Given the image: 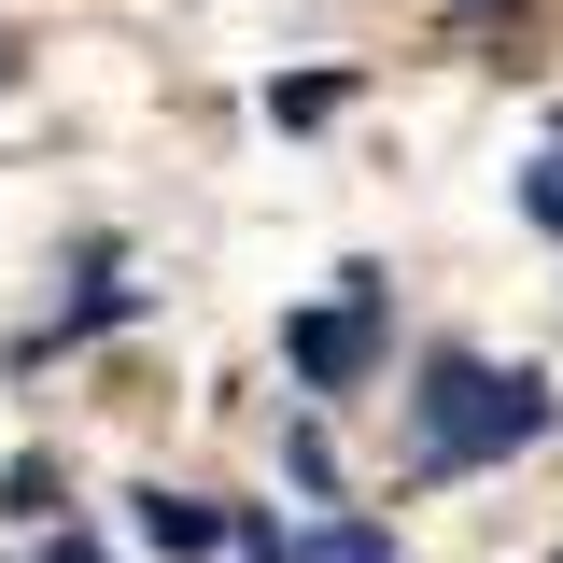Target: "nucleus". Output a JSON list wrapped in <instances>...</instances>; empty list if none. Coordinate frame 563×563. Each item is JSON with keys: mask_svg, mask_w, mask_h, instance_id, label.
I'll list each match as a JSON object with an SVG mask.
<instances>
[{"mask_svg": "<svg viewBox=\"0 0 563 563\" xmlns=\"http://www.w3.org/2000/svg\"><path fill=\"white\" fill-rule=\"evenodd\" d=\"M550 437V380L536 366H493V352H422V395H409V465L422 479H465V465H507Z\"/></svg>", "mask_w": 563, "mask_h": 563, "instance_id": "f257e3e1", "label": "nucleus"}, {"mask_svg": "<svg viewBox=\"0 0 563 563\" xmlns=\"http://www.w3.org/2000/svg\"><path fill=\"white\" fill-rule=\"evenodd\" d=\"M282 366H296L310 395H352V380L380 366V282L339 268V296H324V310H296V324H282Z\"/></svg>", "mask_w": 563, "mask_h": 563, "instance_id": "f03ea898", "label": "nucleus"}, {"mask_svg": "<svg viewBox=\"0 0 563 563\" xmlns=\"http://www.w3.org/2000/svg\"><path fill=\"white\" fill-rule=\"evenodd\" d=\"M240 563H409L380 521H310V536H282V521H240Z\"/></svg>", "mask_w": 563, "mask_h": 563, "instance_id": "7ed1b4c3", "label": "nucleus"}, {"mask_svg": "<svg viewBox=\"0 0 563 563\" xmlns=\"http://www.w3.org/2000/svg\"><path fill=\"white\" fill-rule=\"evenodd\" d=\"M141 507V550H169V563H198V550H240V521H225V507H211V493H128Z\"/></svg>", "mask_w": 563, "mask_h": 563, "instance_id": "20e7f679", "label": "nucleus"}, {"mask_svg": "<svg viewBox=\"0 0 563 563\" xmlns=\"http://www.w3.org/2000/svg\"><path fill=\"white\" fill-rule=\"evenodd\" d=\"M521 211H536V225H550V240H563V141H550V155H536V169H521Z\"/></svg>", "mask_w": 563, "mask_h": 563, "instance_id": "39448f33", "label": "nucleus"}, {"mask_svg": "<svg viewBox=\"0 0 563 563\" xmlns=\"http://www.w3.org/2000/svg\"><path fill=\"white\" fill-rule=\"evenodd\" d=\"M43 563H99V550H85V536H57V550H43Z\"/></svg>", "mask_w": 563, "mask_h": 563, "instance_id": "423d86ee", "label": "nucleus"}, {"mask_svg": "<svg viewBox=\"0 0 563 563\" xmlns=\"http://www.w3.org/2000/svg\"><path fill=\"white\" fill-rule=\"evenodd\" d=\"M14 70H29V43H0V85H14Z\"/></svg>", "mask_w": 563, "mask_h": 563, "instance_id": "0eeeda50", "label": "nucleus"}, {"mask_svg": "<svg viewBox=\"0 0 563 563\" xmlns=\"http://www.w3.org/2000/svg\"><path fill=\"white\" fill-rule=\"evenodd\" d=\"M465 14H493V0H465Z\"/></svg>", "mask_w": 563, "mask_h": 563, "instance_id": "6e6552de", "label": "nucleus"}]
</instances>
